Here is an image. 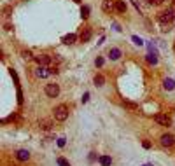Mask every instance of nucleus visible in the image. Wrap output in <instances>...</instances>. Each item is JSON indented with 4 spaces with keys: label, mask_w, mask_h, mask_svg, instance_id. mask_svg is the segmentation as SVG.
Masks as SVG:
<instances>
[{
    "label": "nucleus",
    "mask_w": 175,
    "mask_h": 166,
    "mask_svg": "<svg viewBox=\"0 0 175 166\" xmlns=\"http://www.w3.org/2000/svg\"><path fill=\"white\" fill-rule=\"evenodd\" d=\"M56 163H58L60 166H70V163H68L65 157H58V159H56Z\"/></svg>",
    "instance_id": "23"
},
{
    "label": "nucleus",
    "mask_w": 175,
    "mask_h": 166,
    "mask_svg": "<svg viewBox=\"0 0 175 166\" xmlns=\"http://www.w3.org/2000/svg\"><path fill=\"white\" fill-rule=\"evenodd\" d=\"M49 72L51 74H58V68L56 67H49Z\"/></svg>",
    "instance_id": "31"
},
{
    "label": "nucleus",
    "mask_w": 175,
    "mask_h": 166,
    "mask_svg": "<svg viewBox=\"0 0 175 166\" xmlns=\"http://www.w3.org/2000/svg\"><path fill=\"white\" fill-rule=\"evenodd\" d=\"M131 40H133V44H137V46H142V38L140 37H137V35H133V37H131Z\"/></svg>",
    "instance_id": "26"
},
{
    "label": "nucleus",
    "mask_w": 175,
    "mask_h": 166,
    "mask_svg": "<svg viewBox=\"0 0 175 166\" xmlns=\"http://www.w3.org/2000/svg\"><path fill=\"white\" fill-rule=\"evenodd\" d=\"M39 128L44 129V131H47V129L53 128V121H51V119H40V121H39Z\"/></svg>",
    "instance_id": "11"
},
{
    "label": "nucleus",
    "mask_w": 175,
    "mask_h": 166,
    "mask_svg": "<svg viewBox=\"0 0 175 166\" xmlns=\"http://www.w3.org/2000/svg\"><path fill=\"white\" fill-rule=\"evenodd\" d=\"M173 7H175V0H173Z\"/></svg>",
    "instance_id": "35"
},
{
    "label": "nucleus",
    "mask_w": 175,
    "mask_h": 166,
    "mask_svg": "<svg viewBox=\"0 0 175 166\" xmlns=\"http://www.w3.org/2000/svg\"><path fill=\"white\" fill-rule=\"evenodd\" d=\"M81 16H82V19H86V18L89 16V6H82L81 7Z\"/></svg>",
    "instance_id": "19"
},
{
    "label": "nucleus",
    "mask_w": 175,
    "mask_h": 166,
    "mask_svg": "<svg viewBox=\"0 0 175 166\" xmlns=\"http://www.w3.org/2000/svg\"><path fill=\"white\" fill-rule=\"evenodd\" d=\"M123 105L128 107V108H131V110H138V105L137 103H133V102H130V100H123Z\"/></svg>",
    "instance_id": "18"
},
{
    "label": "nucleus",
    "mask_w": 175,
    "mask_h": 166,
    "mask_svg": "<svg viewBox=\"0 0 175 166\" xmlns=\"http://www.w3.org/2000/svg\"><path fill=\"white\" fill-rule=\"evenodd\" d=\"M93 82H95V86H98V87H102L105 84V77L102 74H96L95 75V79H93Z\"/></svg>",
    "instance_id": "12"
},
{
    "label": "nucleus",
    "mask_w": 175,
    "mask_h": 166,
    "mask_svg": "<svg viewBox=\"0 0 175 166\" xmlns=\"http://www.w3.org/2000/svg\"><path fill=\"white\" fill-rule=\"evenodd\" d=\"M77 35H74V33H68V35H65V37H63V44H67V46H68V44H74L77 40Z\"/></svg>",
    "instance_id": "14"
},
{
    "label": "nucleus",
    "mask_w": 175,
    "mask_h": 166,
    "mask_svg": "<svg viewBox=\"0 0 175 166\" xmlns=\"http://www.w3.org/2000/svg\"><path fill=\"white\" fill-rule=\"evenodd\" d=\"M98 163L102 166H110V164H112V159H110L109 156H100V157H98Z\"/></svg>",
    "instance_id": "16"
},
{
    "label": "nucleus",
    "mask_w": 175,
    "mask_h": 166,
    "mask_svg": "<svg viewBox=\"0 0 175 166\" xmlns=\"http://www.w3.org/2000/svg\"><path fill=\"white\" fill-rule=\"evenodd\" d=\"M11 77L14 79V84H16V87L19 86V79H18V74L14 72V70H11Z\"/></svg>",
    "instance_id": "25"
},
{
    "label": "nucleus",
    "mask_w": 175,
    "mask_h": 166,
    "mask_svg": "<svg viewBox=\"0 0 175 166\" xmlns=\"http://www.w3.org/2000/svg\"><path fill=\"white\" fill-rule=\"evenodd\" d=\"M33 59H35L39 65H44V67L53 63V56H49V54H39V56H35Z\"/></svg>",
    "instance_id": "7"
},
{
    "label": "nucleus",
    "mask_w": 175,
    "mask_h": 166,
    "mask_svg": "<svg viewBox=\"0 0 175 166\" xmlns=\"http://www.w3.org/2000/svg\"><path fill=\"white\" fill-rule=\"evenodd\" d=\"M55 119L56 121H61V123L68 119V107H67L65 103H61V105H58L55 108Z\"/></svg>",
    "instance_id": "1"
},
{
    "label": "nucleus",
    "mask_w": 175,
    "mask_h": 166,
    "mask_svg": "<svg viewBox=\"0 0 175 166\" xmlns=\"http://www.w3.org/2000/svg\"><path fill=\"white\" fill-rule=\"evenodd\" d=\"M65 144H67V142H65V138H60V140H58V145H60V147H63Z\"/></svg>",
    "instance_id": "32"
},
{
    "label": "nucleus",
    "mask_w": 175,
    "mask_h": 166,
    "mask_svg": "<svg viewBox=\"0 0 175 166\" xmlns=\"http://www.w3.org/2000/svg\"><path fill=\"white\" fill-rule=\"evenodd\" d=\"M165 0H147L149 6H159V4H163Z\"/></svg>",
    "instance_id": "27"
},
{
    "label": "nucleus",
    "mask_w": 175,
    "mask_h": 166,
    "mask_svg": "<svg viewBox=\"0 0 175 166\" xmlns=\"http://www.w3.org/2000/svg\"><path fill=\"white\" fill-rule=\"evenodd\" d=\"M21 56H23L25 59H33V58H35V56H32V53H30V51H23Z\"/></svg>",
    "instance_id": "24"
},
{
    "label": "nucleus",
    "mask_w": 175,
    "mask_h": 166,
    "mask_svg": "<svg viewBox=\"0 0 175 166\" xmlns=\"http://www.w3.org/2000/svg\"><path fill=\"white\" fill-rule=\"evenodd\" d=\"M91 35H93V32H91V28L88 26V25H84V26L81 28V32H79V42H89V38H91Z\"/></svg>",
    "instance_id": "2"
},
{
    "label": "nucleus",
    "mask_w": 175,
    "mask_h": 166,
    "mask_svg": "<svg viewBox=\"0 0 175 166\" xmlns=\"http://www.w3.org/2000/svg\"><path fill=\"white\" fill-rule=\"evenodd\" d=\"M116 11H117V12H123V14L126 12V4L123 2V0H117V4H116Z\"/></svg>",
    "instance_id": "17"
},
{
    "label": "nucleus",
    "mask_w": 175,
    "mask_h": 166,
    "mask_svg": "<svg viewBox=\"0 0 175 166\" xmlns=\"http://www.w3.org/2000/svg\"><path fill=\"white\" fill-rule=\"evenodd\" d=\"M158 19H159V25H161V23H173V11H172V9H166V11L159 12Z\"/></svg>",
    "instance_id": "3"
},
{
    "label": "nucleus",
    "mask_w": 175,
    "mask_h": 166,
    "mask_svg": "<svg viewBox=\"0 0 175 166\" xmlns=\"http://www.w3.org/2000/svg\"><path fill=\"white\" fill-rule=\"evenodd\" d=\"M147 61L151 65H156L158 63V58H156V54H147Z\"/></svg>",
    "instance_id": "21"
},
{
    "label": "nucleus",
    "mask_w": 175,
    "mask_h": 166,
    "mask_svg": "<svg viewBox=\"0 0 175 166\" xmlns=\"http://www.w3.org/2000/svg\"><path fill=\"white\" fill-rule=\"evenodd\" d=\"M142 145H144V147H145V149H151V147H153V145H151V142H149V140H144V142H142Z\"/></svg>",
    "instance_id": "29"
},
{
    "label": "nucleus",
    "mask_w": 175,
    "mask_h": 166,
    "mask_svg": "<svg viewBox=\"0 0 175 166\" xmlns=\"http://www.w3.org/2000/svg\"><path fill=\"white\" fill-rule=\"evenodd\" d=\"M170 30H172V23H161V32L168 33Z\"/></svg>",
    "instance_id": "20"
},
{
    "label": "nucleus",
    "mask_w": 175,
    "mask_h": 166,
    "mask_svg": "<svg viewBox=\"0 0 175 166\" xmlns=\"http://www.w3.org/2000/svg\"><path fill=\"white\" fill-rule=\"evenodd\" d=\"M163 87L166 89V91H172V89L175 87V80L173 79H165L163 80Z\"/></svg>",
    "instance_id": "13"
},
{
    "label": "nucleus",
    "mask_w": 175,
    "mask_h": 166,
    "mask_svg": "<svg viewBox=\"0 0 175 166\" xmlns=\"http://www.w3.org/2000/svg\"><path fill=\"white\" fill-rule=\"evenodd\" d=\"M95 65L96 67H104V58H96L95 59Z\"/></svg>",
    "instance_id": "28"
},
{
    "label": "nucleus",
    "mask_w": 175,
    "mask_h": 166,
    "mask_svg": "<svg viewBox=\"0 0 175 166\" xmlns=\"http://www.w3.org/2000/svg\"><path fill=\"white\" fill-rule=\"evenodd\" d=\"M46 95L49 98H56L60 95V86L55 84V82H51V84H46Z\"/></svg>",
    "instance_id": "4"
},
{
    "label": "nucleus",
    "mask_w": 175,
    "mask_h": 166,
    "mask_svg": "<svg viewBox=\"0 0 175 166\" xmlns=\"http://www.w3.org/2000/svg\"><path fill=\"white\" fill-rule=\"evenodd\" d=\"M89 100V93H84V96H82V103H86Z\"/></svg>",
    "instance_id": "30"
},
{
    "label": "nucleus",
    "mask_w": 175,
    "mask_h": 166,
    "mask_svg": "<svg viewBox=\"0 0 175 166\" xmlns=\"http://www.w3.org/2000/svg\"><path fill=\"white\" fill-rule=\"evenodd\" d=\"M159 142H161L163 147H172V145H175V136L173 135H170V133H165V135H161Z\"/></svg>",
    "instance_id": "5"
},
{
    "label": "nucleus",
    "mask_w": 175,
    "mask_h": 166,
    "mask_svg": "<svg viewBox=\"0 0 175 166\" xmlns=\"http://www.w3.org/2000/svg\"><path fill=\"white\" fill-rule=\"evenodd\" d=\"M102 9H104V12L110 14V12L116 9V6H114V2H112V0H104V2H102Z\"/></svg>",
    "instance_id": "9"
},
{
    "label": "nucleus",
    "mask_w": 175,
    "mask_h": 166,
    "mask_svg": "<svg viewBox=\"0 0 175 166\" xmlns=\"http://www.w3.org/2000/svg\"><path fill=\"white\" fill-rule=\"evenodd\" d=\"M154 121L158 124H161V126H172V119H170L168 115H165V114H156V115H154Z\"/></svg>",
    "instance_id": "6"
},
{
    "label": "nucleus",
    "mask_w": 175,
    "mask_h": 166,
    "mask_svg": "<svg viewBox=\"0 0 175 166\" xmlns=\"http://www.w3.org/2000/svg\"><path fill=\"white\" fill-rule=\"evenodd\" d=\"M37 77H40V79H46L47 75H51V72H49V68H46L44 65H39V68H37Z\"/></svg>",
    "instance_id": "10"
},
{
    "label": "nucleus",
    "mask_w": 175,
    "mask_h": 166,
    "mask_svg": "<svg viewBox=\"0 0 175 166\" xmlns=\"http://www.w3.org/2000/svg\"><path fill=\"white\" fill-rule=\"evenodd\" d=\"M144 166H151V164H144Z\"/></svg>",
    "instance_id": "34"
},
{
    "label": "nucleus",
    "mask_w": 175,
    "mask_h": 166,
    "mask_svg": "<svg viewBox=\"0 0 175 166\" xmlns=\"http://www.w3.org/2000/svg\"><path fill=\"white\" fill-rule=\"evenodd\" d=\"M109 56H110V59H119V58H121V49L112 47V49L109 51Z\"/></svg>",
    "instance_id": "15"
},
{
    "label": "nucleus",
    "mask_w": 175,
    "mask_h": 166,
    "mask_svg": "<svg viewBox=\"0 0 175 166\" xmlns=\"http://www.w3.org/2000/svg\"><path fill=\"white\" fill-rule=\"evenodd\" d=\"M16 159H18V161H21V163H25V161L30 159V152H28V150H25V149L16 150Z\"/></svg>",
    "instance_id": "8"
},
{
    "label": "nucleus",
    "mask_w": 175,
    "mask_h": 166,
    "mask_svg": "<svg viewBox=\"0 0 175 166\" xmlns=\"http://www.w3.org/2000/svg\"><path fill=\"white\" fill-rule=\"evenodd\" d=\"M18 103H19V105H23V91H21V86H18Z\"/></svg>",
    "instance_id": "22"
},
{
    "label": "nucleus",
    "mask_w": 175,
    "mask_h": 166,
    "mask_svg": "<svg viewBox=\"0 0 175 166\" xmlns=\"http://www.w3.org/2000/svg\"><path fill=\"white\" fill-rule=\"evenodd\" d=\"M74 2H77V4H81V2H82V0H74Z\"/></svg>",
    "instance_id": "33"
}]
</instances>
